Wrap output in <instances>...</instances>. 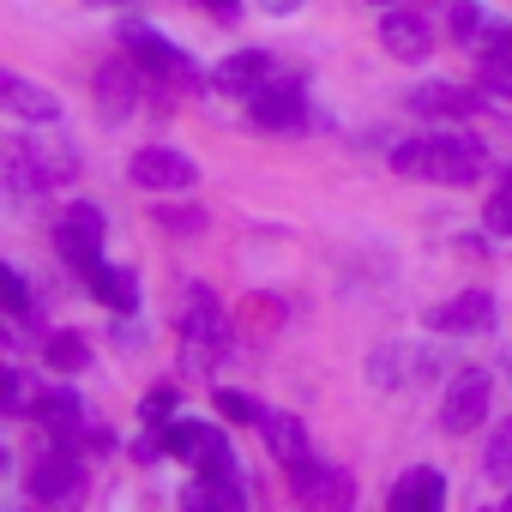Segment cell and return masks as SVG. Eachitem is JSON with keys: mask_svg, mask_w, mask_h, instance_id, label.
Returning a JSON list of instances; mask_svg holds the SVG:
<instances>
[{"mask_svg": "<svg viewBox=\"0 0 512 512\" xmlns=\"http://www.w3.org/2000/svg\"><path fill=\"white\" fill-rule=\"evenodd\" d=\"M392 169L398 175H416V181H446V187H470L482 181V145L470 133H434V139H410L392 151Z\"/></svg>", "mask_w": 512, "mask_h": 512, "instance_id": "obj_1", "label": "cell"}, {"mask_svg": "<svg viewBox=\"0 0 512 512\" xmlns=\"http://www.w3.org/2000/svg\"><path fill=\"white\" fill-rule=\"evenodd\" d=\"M127 55L145 67V79H163V85H193L199 79V67H193V55H181L169 37H157L151 25H127Z\"/></svg>", "mask_w": 512, "mask_h": 512, "instance_id": "obj_2", "label": "cell"}, {"mask_svg": "<svg viewBox=\"0 0 512 512\" xmlns=\"http://www.w3.org/2000/svg\"><path fill=\"white\" fill-rule=\"evenodd\" d=\"M284 476H290V494L308 500V506H350V500H356V482H350L338 464H320V458H308V452L290 458Z\"/></svg>", "mask_w": 512, "mask_h": 512, "instance_id": "obj_3", "label": "cell"}, {"mask_svg": "<svg viewBox=\"0 0 512 512\" xmlns=\"http://www.w3.org/2000/svg\"><path fill=\"white\" fill-rule=\"evenodd\" d=\"M169 452H175V458H187L199 476L235 470V458H229V440H223L217 428H205V422H175V428H169Z\"/></svg>", "mask_w": 512, "mask_h": 512, "instance_id": "obj_4", "label": "cell"}, {"mask_svg": "<svg viewBox=\"0 0 512 512\" xmlns=\"http://www.w3.org/2000/svg\"><path fill=\"white\" fill-rule=\"evenodd\" d=\"M55 247H61V260L91 266L103 253V211L97 205H67L61 223H55Z\"/></svg>", "mask_w": 512, "mask_h": 512, "instance_id": "obj_5", "label": "cell"}, {"mask_svg": "<svg viewBox=\"0 0 512 512\" xmlns=\"http://www.w3.org/2000/svg\"><path fill=\"white\" fill-rule=\"evenodd\" d=\"M127 175L139 181V187H151V193H175V187H193V157H181V151H169V145H145V151H133V163H127Z\"/></svg>", "mask_w": 512, "mask_h": 512, "instance_id": "obj_6", "label": "cell"}, {"mask_svg": "<svg viewBox=\"0 0 512 512\" xmlns=\"http://www.w3.org/2000/svg\"><path fill=\"white\" fill-rule=\"evenodd\" d=\"M79 488H85V464H79V452H73V446H61V452H43V458H37V470H31V500L61 506V500H73Z\"/></svg>", "mask_w": 512, "mask_h": 512, "instance_id": "obj_7", "label": "cell"}, {"mask_svg": "<svg viewBox=\"0 0 512 512\" xmlns=\"http://www.w3.org/2000/svg\"><path fill=\"white\" fill-rule=\"evenodd\" d=\"M181 332H187V344H199V356H217L229 344V326H223V308L211 302V290L193 284L181 296Z\"/></svg>", "mask_w": 512, "mask_h": 512, "instance_id": "obj_8", "label": "cell"}, {"mask_svg": "<svg viewBox=\"0 0 512 512\" xmlns=\"http://www.w3.org/2000/svg\"><path fill=\"white\" fill-rule=\"evenodd\" d=\"M482 410H488V374H458L452 380V392H446V404H440V428L446 434H470L476 422H482Z\"/></svg>", "mask_w": 512, "mask_h": 512, "instance_id": "obj_9", "label": "cell"}, {"mask_svg": "<svg viewBox=\"0 0 512 512\" xmlns=\"http://www.w3.org/2000/svg\"><path fill=\"white\" fill-rule=\"evenodd\" d=\"M25 157L37 163V175H43V181H73V175H79V157H73V145L61 139V127H55V121H43V127L25 139Z\"/></svg>", "mask_w": 512, "mask_h": 512, "instance_id": "obj_10", "label": "cell"}, {"mask_svg": "<svg viewBox=\"0 0 512 512\" xmlns=\"http://www.w3.org/2000/svg\"><path fill=\"white\" fill-rule=\"evenodd\" d=\"M247 109H253V121H260V127L290 133V127L302 121V91H296L290 79H266V91H253Z\"/></svg>", "mask_w": 512, "mask_h": 512, "instance_id": "obj_11", "label": "cell"}, {"mask_svg": "<svg viewBox=\"0 0 512 512\" xmlns=\"http://www.w3.org/2000/svg\"><path fill=\"white\" fill-rule=\"evenodd\" d=\"M139 61H103L97 67V109L109 115V121H121L127 109H133V97H139Z\"/></svg>", "mask_w": 512, "mask_h": 512, "instance_id": "obj_12", "label": "cell"}, {"mask_svg": "<svg viewBox=\"0 0 512 512\" xmlns=\"http://www.w3.org/2000/svg\"><path fill=\"white\" fill-rule=\"evenodd\" d=\"M380 43H386V55H398V61H428L434 31H428V19H422V13H386Z\"/></svg>", "mask_w": 512, "mask_h": 512, "instance_id": "obj_13", "label": "cell"}, {"mask_svg": "<svg viewBox=\"0 0 512 512\" xmlns=\"http://www.w3.org/2000/svg\"><path fill=\"white\" fill-rule=\"evenodd\" d=\"M440 500H446V476H440L434 464L404 470V476H398V488H392V506H398V512H434Z\"/></svg>", "mask_w": 512, "mask_h": 512, "instance_id": "obj_14", "label": "cell"}, {"mask_svg": "<svg viewBox=\"0 0 512 512\" xmlns=\"http://www.w3.org/2000/svg\"><path fill=\"white\" fill-rule=\"evenodd\" d=\"M85 290H91L97 302H109L115 314H133V308H139V284H133V272L103 266V260H91V266H85Z\"/></svg>", "mask_w": 512, "mask_h": 512, "instance_id": "obj_15", "label": "cell"}, {"mask_svg": "<svg viewBox=\"0 0 512 512\" xmlns=\"http://www.w3.org/2000/svg\"><path fill=\"white\" fill-rule=\"evenodd\" d=\"M428 320H434V332H482V326L494 320V302H488L482 290H464V296L440 302Z\"/></svg>", "mask_w": 512, "mask_h": 512, "instance_id": "obj_16", "label": "cell"}, {"mask_svg": "<svg viewBox=\"0 0 512 512\" xmlns=\"http://www.w3.org/2000/svg\"><path fill=\"white\" fill-rule=\"evenodd\" d=\"M0 103L13 115H25V121H61V103L49 91H37L31 79H19V73H0Z\"/></svg>", "mask_w": 512, "mask_h": 512, "instance_id": "obj_17", "label": "cell"}, {"mask_svg": "<svg viewBox=\"0 0 512 512\" xmlns=\"http://www.w3.org/2000/svg\"><path fill=\"white\" fill-rule=\"evenodd\" d=\"M266 79H272V61H266V55H229V61L217 67V91H229V97L266 91Z\"/></svg>", "mask_w": 512, "mask_h": 512, "instance_id": "obj_18", "label": "cell"}, {"mask_svg": "<svg viewBox=\"0 0 512 512\" xmlns=\"http://www.w3.org/2000/svg\"><path fill=\"white\" fill-rule=\"evenodd\" d=\"M410 109H416V115H476L482 97H476V91H452V85H422V91L410 97Z\"/></svg>", "mask_w": 512, "mask_h": 512, "instance_id": "obj_19", "label": "cell"}, {"mask_svg": "<svg viewBox=\"0 0 512 512\" xmlns=\"http://www.w3.org/2000/svg\"><path fill=\"white\" fill-rule=\"evenodd\" d=\"M260 434H266V446H272L284 464L308 452V428H302L296 416H284V410H266V416H260Z\"/></svg>", "mask_w": 512, "mask_h": 512, "instance_id": "obj_20", "label": "cell"}, {"mask_svg": "<svg viewBox=\"0 0 512 512\" xmlns=\"http://www.w3.org/2000/svg\"><path fill=\"white\" fill-rule=\"evenodd\" d=\"M187 506H241V482H235V470L199 476V482L187 488Z\"/></svg>", "mask_w": 512, "mask_h": 512, "instance_id": "obj_21", "label": "cell"}, {"mask_svg": "<svg viewBox=\"0 0 512 512\" xmlns=\"http://www.w3.org/2000/svg\"><path fill=\"white\" fill-rule=\"evenodd\" d=\"M43 362H49V368H85V338L55 332V338L43 344Z\"/></svg>", "mask_w": 512, "mask_h": 512, "instance_id": "obj_22", "label": "cell"}, {"mask_svg": "<svg viewBox=\"0 0 512 512\" xmlns=\"http://www.w3.org/2000/svg\"><path fill=\"white\" fill-rule=\"evenodd\" d=\"M488 476L512 482V422H500V428L488 434Z\"/></svg>", "mask_w": 512, "mask_h": 512, "instance_id": "obj_23", "label": "cell"}, {"mask_svg": "<svg viewBox=\"0 0 512 512\" xmlns=\"http://www.w3.org/2000/svg\"><path fill=\"white\" fill-rule=\"evenodd\" d=\"M217 410L235 416V422H253V428H260V416H266V404H260V398H247V392H217Z\"/></svg>", "mask_w": 512, "mask_h": 512, "instance_id": "obj_24", "label": "cell"}, {"mask_svg": "<svg viewBox=\"0 0 512 512\" xmlns=\"http://www.w3.org/2000/svg\"><path fill=\"white\" fill-rule=\"evenodd\" d=\"M482 85L512 103V61H506V55H488V61H482Z\"/></svg>", "mask_w": 512, "mask_h": 512, "instance_id": "obj_25", "label": "cell"}, {"mask_svg": "<svg viewBox=\"0 0 512 512\" xmlns=\"http://www.w3.org/2000/svg\"><path fill=\"white\" fill-rule=\"evenodd\" d=\"M488 223H494L500 235H512V175L494 187V199H488Z\"/></svg>", "mask_w": 512, "mask_h": 512, "instance_id": "obj_26", "label": "cell"}, {"mask_svg": "<svg viewBox=\"0 0 512 512\" xmlns=\"http://www.w3.org/2000/svg\"><path fill=\"white\" fill-rule=\"evenodd\" d=\"M0 284H7V308H13V320H25V314H31V296H25V278H19V272H0Z\"/></svg>", "mask_w": 512, "mask_h": 512, "instance_id": "obj_27", "label": "cell"}, {"mask_svg": "<svg viewBox=\"0 0 512 512\" xmlns=\"http://www.w3.org/2000/svg\"><path fill=\"white\" fill-rule=\"evenodd\" d=\"M452 31H458V43H476L482 37V13L476 7H452Z\"/></svg>", "mask_w": 512, "mask_h": 512, "instance_id": "obj_28", "label": "cell"}, {"mask_svg": "<svg viewBox=\"0 0 512 512\" xmlns=\"http://www.w3.org/2000/svg\"><path fill=\"white\" fill-rule=\"evenodd\" d=\"M157 223H169L175 235H199V229H205V211H175V205H169Z\"/></svg>", "mask_w": 512, "mask_h": 512, "instance_id": "obj_29", "label": "cell"}, {"mask_svg": "<svg viewBox=\"0 0 512 512\" xmlns=\"http://www.w3.org/2000/svg\"><path fill=\"white\" fill-rule=\"evenodd\" d=\"M199 7H211L217 19H235V13H241V0H199Z\"/></svg>", "mask_w": 512, "mask_h": 512, "instance_id": "obj_30", "label": "cell"}, {"mask_svg": "<svg viewBox=\"0 0 512 512\" xmlns=\"http://www.w3.org/2000/svg\"><path fill=\"white\" fill-rule=\"evenodd\" d=\"M266 13H290V7H302V0H260Z\"/></svg>", "mask_w": 512, "mask_h": 512, "instance_id": "obj_31", "label": "cell"}, {"mask_svg": "<svg viewBox=\"0 0 512 512\" xmlns=\"http://www.w3.org/2000/svg\"><path fill=\"white\" fill-rule=\"evenodd\" d=\"M380 7H386V0H380Z\"/></svg>", "mask_w": 512, "mask_h": 512, "instance_id": "obj_32", "label": "cell"}]
</instances>
